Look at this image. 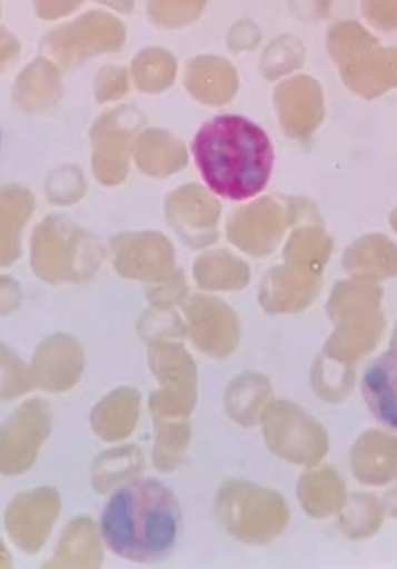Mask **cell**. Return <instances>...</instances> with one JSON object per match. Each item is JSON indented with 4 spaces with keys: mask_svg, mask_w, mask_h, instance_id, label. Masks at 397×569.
Segmentation results:
<instances>
[{
    "mask_svg": "<svg viewBox=\"0 0 397 569\" xmlns=\"http://www.w3.org/2000/svg\"><path fill=\"white\" fill-rule=\"evenodd\" d=\"M191 151L208 189L222 199L260 196L274 172L275 149L267 131L239 114L216 116L206 122Z\"/></svg>",
    "mask_w": 397,
    "mask_h": 569,
    "instance_id": "1",
    "label": "cell"
},
{
    "mask_svg": "<svg viewBox=\"0 0 397 569\" xmlns=\"http://www.w3.org/2000/svg\"><path fill=\"white\" fill-rule=\"evenodd\" d=\"M182 513L163 482L141 478L111 498L102 518L107 543L121 558L138 563L163 559L176 547Z\"/></svg>",
    "mask_w": 397,
    "mask_h": 569,
    "instance_id": "2",
    "label": "cell"
},
{
    "mask_svg": "<svg viewBox=\"0 0 397 569\" xmlns=\"http://www.w3.org/2000/svg\"><path fill=\"white\" fill-rule=\"evenodd\" d=\"M361 395L380 425L397 430V350H389L367 367Z\"/></svg>",
    "mask_w": 397,
    "mask_h": 569,
    "instance_id": "3",
    "label": "cell"
},
{
    "mask_svg": "<svg viewBox=\"0 0 397 569\" xmlns=\"http://www.w3.org/2000/svg\"><path fill=\"white\" fill-rule=\"evenodd\" d=\"M361 13L375 30L397 32V0H361Z\"/></svg>",
    "mask_w": 397,
    "mask_h": 569,
    "instance_id": "4",
    "label": "cell"
},
{
    "mask_svg": "<svg viewBox=\"0 0 397 569\" xmlns=\"http://www.w3.org/2000/svg\"><path fill=\"white\" fill-rule=\"evenodd\" d=\"M2 140H3V134H2V129H0V146H2Z\"/></svg>",
    "mask_w": 397,
    "mask_h": 569,
    "instance_id": "5",
    "label": "cell"
}]
</instances>
